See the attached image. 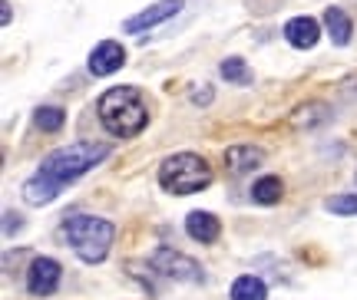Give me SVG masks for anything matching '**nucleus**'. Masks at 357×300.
<instances>
[{
    "mask_svg": "<svg viewBox=\"0 0 357 300\" xmlns=\"http://www.w3.org/2000/svg\"><path fill=\"white\" fill-rule=\"evenodd\" d=\"M182 10V0H155L146 10H139L136 17L123 20V33H142V30H153V26L172 20L176 13Z\"/></svg>",
    "mask_w": 357,
    "mask_h": 300,
    "instance_id": "nucleus-7",
    "label": "nucleus"
},
{
    "mask_svg": "<svg viewBox=\"0 0 357 300\" xmlns=\"http://www.w3.org/2000/svg\"><path fill=\"white\" fill-rule=\"evenodd\" d=\"M225 165L235 175H248L261 165V152L255 145H231V149H225Z\"/></svg>",
    "mask_w": 357,
    "mask_h": 300,
    "instance_id": "nucleus-13",
    "label": "nucleus"
},
{
    "mask_svg": "<svg viewBox=\"0 0 357 300\" xmlns=\"http://www.w3.org/2000/svg\"><path fill=\"white\" fill-rule=\"evenodd\" d=\"M324 30H328L334 47H347L351 37H354V24H351V17L341 7H328L324 10Z\"/></svg>",
    "mask_w": 357,
    "mask_h": 300,
    "instance_id": "nucleus-12",
    "label": "nucleus"
},
{
    "mask_svg": "<svg viewBox=\"0 0 357 300\" xmlns=\"http://www.w3.org/2000/svg\"><path fill=\"white\" fill-rule=\"evenodd\" d=\"M281 195H284V185H281L278 175H261L252 185V201L255 205H278Z\"/></svg>",
    "mask_w": 357,
    "mask_h": 300,
    "instance_id": "nucleus-15",
    "label": "nucleus"
},
{
    "mask_svg": "<svg viewBox=\"0 0 357 300\" xmlns=\"http://www.w3.org/2000/svg\"><path fill=\"white\" fill-rule=\"evenodd\" d=\"M60 188L63 185H60L56 178L37 172L33 178H26L24 182V198H26V205H50V201H56Z\"/></svg>",
    "mask_w": 357,
    "mask_h": 300,
    "instance_id": "nucleus-11",
    "label": "nucleus"
},
{
    "mask_svg": "<svg viewBox=\"0 0 357 300\" xmlns=\"http://www.w3.org/2000/svg\"><path fill=\"white\" fill-rule=\"evenodd\" d=\"M231 300H268V287L265 281L255 274H242L235 277V284H231Z\"/></svg>",
    "mask_w": 357,
    "mask_h": 300,
    "instance_id": "nucleus-14",
    "label": "nucleus"
},
{
    "mask_svg": "<svg viewBox=\"0 0 357 300\" xmlns=\"http://www.w3.org/2000/svg\"><path fill=\"white\" fill-rule=\"evenodd\" d=\"M100 123L116 139H136L149 125V106L142 102V93L136 86H113L100 96Z\"/></svg>",
    "mask_w": 357,
    "mask_h": 300,
    "instance_id": "nucleus-1",
    "label": "nucleus"
},
{
    "mask_svg": "<svg viewBox=\"0 0 357 300\" xmlns=\"http://www.w3.org/2000/svg\"><path fill=\"white\" fill-rule=\"evenodd\" d=\"M159 185L169 195H195L212 185V168L195 152H176L159 165Z\"/></svg>",
    "mask_w": 357,
    "mask_h": 300,
    "instance_id": "nucleus-4",
    "label": "nucleus"
},
{
    "mask_svg": "<svg viewBox=\"0 0 357 300\" xmlns=\"http://www.w3.org/2000/svg\"><path fill=\"white\" fill-rule=\"evenodd\" d=\"M321 37V24L311 20V17H294L284 24V40L291 43L294 50H311Z\"/></svg>",
    "mask_w": 357,
    "mask_h": 300,
    "instance_id": "nucleus-9",
    "label": "nucleus"
},
{
    "mask_svg": "<svg viewBox=\"0 0 357 300\" xmlns=\"http://www.w3.org/2000/svg\"><path fill=\"white\" fill-rule=\"evenodd\" d=\"M0 10H3V13H0V24H3V26H7V24H10V20H13V7H10V0H3V3H0Z\"/></svg>",
    "mask_w": 357,
    "mask_h": 300,
    "instance_id": "nucleus-20",
    "label": "nucleus"
},
{
    "mask_svg": "<svg viewBox=\"0 0 357 300\" xmlns=\"http://www.w3.org/2000/svg\"><path fill=\"white\" fill-rule=\"evenodd\" d=\"M60 274H63V267L53 258H33L26 267V290L33 297H50L53 290L60 287Z\"/></svg>",
    "mask_w": 357,
    "mask_h": 300,
    "instance_id": "nucleus-6",
    "label": "nucleus"
},
{
    "mask_svg": "<svg viewBox=\"0 0 357 300\" xmlns=\"http://www.w3.org/2000/svg\"><path fill=\"white\" fill-rule=\"evenodd\" d=\"M149 267H153L155 274L169 277V281H178V284H202L205 281L202 264L176 248H166V244H159V248L149 254Z\"/></svg>",
    "mask_w": 357,
    "mask_h": 300,
    "instance_id": "nucleus-5",
    "label": "nucleus"
},
{
    "mask_svg": "<svg viewBox=\"0 0 357 300\" xmlns=\"http://www.w3.org/2000/svg\"><path fill=\"white\" fill-rule=\"evenodd\" d=\"M185 231H189L192 241L199 244H212L222 235V221H218L212 212H189L185 214Z\"/></svg>",
    "mask_w": 357,
    "mask_h": 300,
    "instance_id": "nucleus-10",
    "label": "nucleus"
},
{
    "mask_svg": "<svg viewBox=\"0 0 357 300\" xmlns=\"http://www.w3.org/2000/svg\"><path fill=\"white\" fill-rule=\"evenodd\" d=\"M123 63H126V50H123V43H116V40H102L96 43L93 50H89V73L93 76H113L116 70H123Z\"/></svg>",
    "mask_w": 357,
    "mask_h": 300,
    "instance_id": "nucleus-8",
    "label": "nucleus"
},
{
    "mask_svg": "<svg viewBox=\"0 0 357 300\" xmlns=\"http://www.w3.org/2000/svg\"><path fill=\"white\" fill-rule=\"evenodd\" d=\"M218 73H222V79L238 83V86H248V83L255 79V76H252V70H248V63H245L242 56H229V60H222Z\"/></svg>",
    "mask_w": 357,
    "mask_h": 300,
    "instance_id": "nucleus-16",
    "label": "nucleus"
},
{
    "mask_svg": "<svg viewBox=\"0 0 357 300\" xmlns=\"http://www.w3.org/2000/svg\"><path fill=\"white\" fill-rule=\"evenodd\" d=\"M324 208L331 214H357V195H334Z\"/></svg>",
    "mask_w": 357,
    "mask_h": 300,
    "instance_id": "nucleus-18",
    "label": "nucleus"
},
{
    "mask_svg": "<svg viewBox=\"0 0 357 300\" xmlns=\"http://www.w3.org/2000/svg\"><path fill=\"white\" fill-rule=\"evenodd\" d=\"M3 235H13V228H20V214H13V212H3Z\"/></svg>",
    "mask_w": 357,
    "mask_h": 300,
    "instance_id": "nucleus-19",
    "label": "nucleus"
},
{
    "mask_svg": "<svg viewBox=\"0 0 357 300\" xmlns=\"http://www.w3.org/2000/svg\"><path fill=\"white\" fill-rule=\"evenodd\" d=\"M109 152L113 149L106 142H73V145H63V149H53L43 159L40 172L56 178L60 185H70V182L86 175L89 168H96L102 159H109Z\"/></svg>",
    "mask_w": 357,
    "mask_h": 300,
    "instance_id": "nucleus-3",
    "label": "nucleus"
},
{
    "mask_svg": "<svg viewBox=\"0 0 357 300\" xmlns=\"http://www.w3.org/2000/svg\"><path fill=\"white\" fill-rule=\"evenodd\" d=\"M208 89H212V86H205V93H195L192 100H195V102H212V93H208Z\"/></svg>",
    "mask_w": 357,
    "mask_h": 300,
    "instance_id": "nucleus-21",
    "label": "nucleus"
},
{
    "mask_svg": "<svg viewBox=\"0 0 357 300\" xmlns=\"http://www.w3.org/2000/svg\"><path fill=\"white\" fill-rule=\"evenodd\" d=\"M33 123H37V129H43V132H60L66 123V113L60 106H40L37 113H33Z\"/></svg>",
    "mask_w": 357,
    "mask_h": 300,
    "instance_id": "nucleus-17",
    "label": "nucleus"
},
{
    "mask_svg": "<svg viewBox=\"0 0 357 300\" xmlns=\"http://www.w3.org/2000/svg\"><path fill=\"white\" fill-rule=\"evenodd\" d=\"M63 238L70 241V248L77 251L79 261L100 264L106 261V254L113 248L116 228L113 221L96 218V214H70L63 221Z\"/></svg>",
    "mask_w": 357,
    "mask_h": 300,
    "instance_id": "nucleus-2",
    "label": "nucleus"
}]
</instances>
